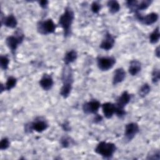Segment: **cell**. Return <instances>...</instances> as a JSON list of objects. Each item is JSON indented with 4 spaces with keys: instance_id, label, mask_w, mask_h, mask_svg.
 <instances>
[{
    "instance_id": "6da1fadb",
    "label": "cell",
    "mask_w": 160,
    "mask_h": 160,
    "mask_svg": "<svg viewBox=\"0 0 160 160\" xmlns=\"http://www.w3.org/2000/svg\"><path fill=\"white\" fill-rule=\"evenodd\" d=\"M62 86L60 89V95L63 98H67L71 94L74 81L72 71L69 65H65L61 74Z\"/></svg>"
},
{
    "instance_id": "7a4b0ae2",
    "label": "cell",
    "mask_w": 160,
    "mask_h": 160,
    "mask_svg": "<svg viewBox=\"0 0 160 160\" xmlns=\"http://www.w3.org/2000/svg\"><path fill=\"white\" fill-rule=\"evenodd\" d=\"M74 19V13L72 8L67 6L64 12L61 15L59 19L58 24L63 29L64 37L67 38L71 34L72 24Z\"/></svg>"
},
{
    "instance_id": "3957f363",
    "label": "cell",
    "mask_w": 160,
    "mask_h": 160,
    "mask_svg": "<svg viewBox=\"0 0 160 160\" xmlns=\"http://www.w3.org/2000/svg\"><path fill=\"white\" fill-rule=\"evenodd\" d=\"M116 149V144L112 142L101 141L95 148L94 151L102 158L109 159L112 157Z\"/></svg>"
},
{
    "instance_id": "277c9868",
    "label": "cell",
    "mask_w": 160,
    "mask_h": 160,
    "mask_svg": "<svg viewBox=\"0 0 160 160\" xmlns=\"http://www.w3.org/2000/svg\"><path fill=\"white\" fill-rule=\"evenodd\" d=\"M131 95L128 91H124L117 99L115 104V114L119 118H122L126 114L124 107L130 102Z\"/></svg>"
},
{
    "instance_id": "5b68a950",
    "label": "cell",
    "mask_w": 160,
    "mask_h": 160,
    "mask_svg": "<svg viewBox=\"0 0 160 160\" xmlns=\"http://www.w3.org/2000/svg\"><path fill=\"white\" fill-rule=\"evenodd\" d=\"M24 39V34L21 30L16 31L14 35L9 36L6 39V44L8 48L11 50V53L14 56L16 51L19 44H21Z\"/></svg>"
},
{
    "instance_id": "8992f818",
    "label": "cell",
    "mask_w": 160,
    "mask_h": 160,
    "mask_svg": "<svg viewBox=\"0 0 160 160\" xmlns=\"http://www.w3.org/2000/svg\"><path fill=\"white\" fill-rule=\"evenodd\" d=\"M56 26L52 19H47L44 21H40L37 24L38 32L42 35H47L54 32Z\"/></svg>"
},
{
    "instance_id": "52a82bcc",
    "label": "cell",
    "mask_w": 160,
    "mask_h": 160,
    "mask_svg": "<svg viewBox=\"0 0 160 160\" xmlns=\"http://www.w3.org/2000/svg\"><path fill=\"white\" fill-rule=\"evenodd\" d=\"M48 128V124L46 121L41 118H38L33 122L25 125V131L30 132L32 131H35L38 132H42L46 130Z\"/></svg>"
},
{
    "instance_id": "ba28073f",
    "label": "cell",
    "mask_w": 160,
    "mask_h": 160,
    "mask_svg": "<svg viewBox=\"0 0 160 160\" xmlns=\"http://www.w3.org/2000/svg\"><path fill=\"white\" fill-rule=\"evenodd\" d=\"M158 14L154 12L149 13L146 16L142 15L140 12L135 13V18L141 24L146 26H150L157 22L158 20Z\"/></svg>"
},
{
    "instance_id": "9c48e42d",
    "label": "cell",
    "mask_w": 160,
    "mask_h": 160,
    "mask_svg": "<svg viewBox=\"0 0 160 160\" xmlns=\"http://www.w3.org/2000/svg\"><path fill=\"white\" fill-rule=\"evenodd\" d=\"M116 59L114 57L103 56L97 59V66L102 71H107L111 69L116 64Z\"/></svg>"
},
{
    "instance_id": "30bf717a",
    "label": "cell",
    "mask_w": 160,
    "mask_h": 160,
    "mask_svg": "<svg viewBox=\"0 0 160 160\" xmlns=\"http://www.w3.org/2000/svg\"><path fill=\"white\" fill-rule=\"evenodd\" d=\"M139 127L136 122H129L125 126L124 139L127 141H131L139 132Z\"/></svg>"
},
{
    "instance_id": "8fae6325",
    "label": "cell",
    "mask_w": 160,
    "mask_h": 160,
    "mask_svg": "<svg viewBox=\"0 0 160 160\" xmlns=\"http://www.w3.org/2000/svg\"><path fill=\"white\" fill-rule=\"evenodd\" d=\"M101 107V103L99 101L93 99L85 102L82 105V111L85 114H96Z\"/></svg>"
},
{
    "instance_id": "7c38bea8",
    "label": "cell",
    "mask_w": 160,
    "mask_h": 160,
    "mask_svg": "<svg viewBox=\"0 0 160 160\" xmlns=\"http://www.w3.org/2000/svg\"><path fill=\"white\" fill-rule=\"evenodd\" d=\"M115 43L114 37L109 32H107L104 36V38L99 45V48L105 51H109L111 49Z\"/></svg>"
},
{
    "instance_id": "4fadbf2b",
    "label": "cell",
    "mask_w": 160,
    "mask_h": 160,
    "mask_svg": "<svg viewBox=\"0 0 160 160\" xmlns=\"http://www.w3.org/2000/svg\"><path fill=\"white\" fill-rule=\"evenodd\" d=\"M54 84V81L52 76L48 74H44L39 80V85L44 91L50 90Z\"/></svg>"
},
{
    "instance_id": "5bb4252c",
    "label": "cell",
    "mask_w": 160,
    "mask_h": 160,
    "mask_svg": "<svg viewBox=\"0 0 160 160\" xmlns=\"http://www.w3.org/2000/svg\"><path fill=\"white\" fill-rule=\"evenodd\" d=\"M102 110L104 117L107 119H110L115 114V104L107 102L102 105Z\"/></svg>"
},
{
    "instance_id": "9a60e30c",
    "label": "cell",
    "mask_w": 160,
    "mask_h": 160,
    "mask_svg": "<svg viewBox=\"0 0 160 160\" xmlns=\"http://www.w3.org/2000/svg\"><path fill=\"white\" fill-rule=\"evenodd\" d=\"M126 71L123 68H117L114 72L112 78V84L116 85L120 82H122L126 78Z\"/></svg>"
},
{
    "instance_id": "2e32d148",
    "label": "cell",
    "mask_w": 160,
    "mask_h": 160,
    "mask_svg": "<svg viewBox=\"0 0 160 160\" xmlns=\"http://www.w3.org/2000/svg\"><path fill=\"white\" fill-rule=\"evenodd\" d=\"M1 24H4L6 27L14 29L18 24V21L16 17L13 14H9L8 16L1 18Z\"/></svg>"
},
{
    "instance_id": "e0dca14e",
    "label": "cell",
    "mask_w": 160,
    "mask_h": 160,
    "mask_svg": "<svg viewBox=\"0 0 160 160\" xmlns=\"http://www.w3.org/2000/svg\"><path fill=\"white\" fill-rule=\"evenodd\" d=\"M141 70V64L138 60H132L129 63L128 72L131 76H136Z\"/></svg>"
},
{
    "instance_id": "ac0fdd59",
    "label": "cell",
    "mask_w": 160,
    "mask_h": 160,
    "mask_svg": "<svg viewBox=\"0 0 160 160\" xmlns=\"http://www.w3.org/2000/svg\"><path fill=\"white\" fill-rule=\"evenodd\" d=\"M78 58V53L75 50H71L68 51L63 58V61L65 65H69V64L74 62Z\"/></svg>"
},
{
    "instance_id": "d6986e66",
    "label": "cell",
    "mask_w": 160,
    "mask_h": 160,
    "mask_svg": "<svg viewBox=\"0 0 160 160\" xmlns=\"http://www.w3.org/2000/svg\"><path fill=\"white\" fill-rule=\"evenodd\" d=\"M107 6L109 9V11L111 14H116L120 10V4L117 1L111 0L107 2Z\"/></svg>"
},
{
    "instance_id": "ffe728a7",
    "label": "cell",
    "mask_w": 160,
    "mask_h": 160,
    "mask_svg": "<svg viewBox=\"0 0 160 160\" xmlns=\"http://www.w3.org/2000/svg\"><path fill=\"white\" fill-rule=\"evenodd\" d=\"M160 38V32H159V26H157L153 31L149 34V42L151 44H156Z\"/></svg>"
},
{
    "instance_id": "44dd1931",
    "label": "cell",
    "mask_w": 160,
    "mask_h": 160,
    "mask_svg": "<svg viewBox=\"0 0 160 160\" xmlns=\"http://www.w3.org/2000/svg\"><path fill=\"white\" fill-rule=\"evenodd\" d=\"M17 83V79L13 76H9L4 85V91H10L14 88Z\"/></svg>"
},
{
    "instance_id": "7402d4cb",
    "label": "cell",
    "mask_w": 160,
    "mask_h": 160,
    "mask_svg": "<svg viewBox=\"0 0 160 160\" xmlns=\"http://www.w3.org/2000/svg\"><path fill=\"white\" fill-rule=\"evenodd\" d=\"M150 91H151L150 86L148 83H144L140 88V89L138 91V94L140 97L144 98V97L146 96L149 93Z\"/></svg>"
},
{
    "instance_id": "603a6c76",
    "label": "cell",
    "mask_w": 160,
    "mask_h": 160,
    "mask_svg": "<svg viewBox=\"0 0 160 160\" xmlns=\"http://www.w3.org/2000/svg\"><path fill=\"white\" fill-rule=\"evenodd\" d=\"M138 2H139L136 0H129L126 1V6L131 11V12L136 13L138 12Z\"/></svg>"
},
{
    "instance_id": "cb8c5ba5",
    "label": "cell",
    "mask_w": 160,
    "mask_h": 160,
    "mask_svg": "<svg viewBox=\"0 0 160 160\" xmlns=\"http://www.w3.org/2000/svg\"><path fill=\"white\" fill-rule=\"evenodd\" d=\"M9 63V59L8 56L1 55L0 56V66L2 70L6 71L8 69Z\"/></svg>"
},
{
    "instance_id": "d4e9b609",
    "label": "cell",
    "mask_w": 160,
    "mask_h": 160,
    "mask_svg": "<svg viewBox=\"0 0 160 160\" xmlns=\"http://www.w3.org/2000/svg\"><path fill=\"white\" fill-rule=\"evenodd\" d=\"M152 1L150 0H144L138 2V12H139L141 11L146 9L151 4Z\"/></svg>"
},
{
    "instance_id": "484cf974",
    "label": "cell",
    "mask_w": 160,
    "mask_h": 160,
    "mask_svg": "<svg viewBox=\"0 0 160 160\" xmlns=\"http://www.w3.org/2000/svg\"><path fill=\"white\" fill-rule=\"evenodd\" d=\"M160 79V72L158 68H155L152 72V82L156 84Z\"/></svg>"
},
{
    "instance_id": "4316f807",
    "label": "cell",
    "mask_w": 160,
    "mask_h": 160,
    "mask_svg": "<svg viewBox=\"0 0 160 160\" xmlns=\"http://www.w3.org/2000/svg\"><path fill=\"white\" fill-rule=\"evenodd\" d=\"M147 159H156L159 160L160 159V152L159 150L154 151L151 152L146 158Z\"/></svg>"
},
{
    "instance_id": "83f0119b",
    "label": "cell",
    "mask_w": 160,
    "mask_h": 160,
    "mask_svg": "<svg viewBox=\"0 0 160 160\" xmlns=\"http://www.w3.org/2000/svg\"><path fill=\"white\" fill-rule=\"evenodd\" d=\"M60 143L62 148H66L70 146V144L71 143V140L68 137L63 136L61 138V139L60 140Z\"/></svg>"
},
{
    "instance_id": "f1b7e54d",
    "label": "cell",
    "mask_w": 160,
    "mask_h": 160,
    "mask_svg": "<svg viewBox=\"0 0 160 160\" xmlns=\"http://www.w3.org/2000/svg\"><path fill=\"white\" fill-rule=\"evenodd\" d=\"M10 145L9 139L7 138H3L0 142V149L3 151L7 149Z\"/></svg>"
},
{
    "instance_id": "f546056e",
    "label": "cell",
    "mask_w": 160,
    "mask_h": 160,
    "mask_svg": "<svg viewBox=\"0 0 160 160\" xmlns=\"http://www.w3.org/2000/svg\"><path fill=\"white\" fill-rule=\"evenodd\" d=\"M91 11L93 13L97 14L99 12V11L101 9V5L100 3H99L97 1H94L92 2V3L91 4Z\"/></svg>"
},
{
    "instance_id": "4dcf8cb0",
    "label": "cell",
    "mask_w": 160,
    "mask_h": 160,
    "mask_svg": "<svg viewBox=\"0 0 160 160\" xmlns=\"http://www.w3.org/2000/svg\"><path fill=\"white\" fill-rule=\"evenodd\" d=\"M48 3L49 2L46 0H42V1H39V6L42 8V9H46L48 5Z\"/></svg>"
},
{
    "instance_id": "1f68e13d",
    "label": "cell",
    "mask_w": 160,
    "mask_h": 160,
    "mask_svg": "<svg viewBox=\"0 0 160 160\" xmlns=\"http://www.w3.org/2000/svg\"><path fill=\"white\" fill-rule=\"evenodd\" d=\"M102 120V118L101 116H100L98 114H95V118L94 119V122L95 123H98V122H101Z\"/></svg>"
},
{
    "instance_id": "d6a6232c",
    "label": "cell",
    "mask_w": 160,
    "mask_h": 160,
    "mask_svg": "<svg viewBox=\"0 0 160 160\" xmlns=\"http://www.w3.org/2000/svg\"><path fill=\"white\" fill-rule=\"evenodd\" d=\"M154 53H155V55L157 58H159V46H158L156 49H155V51H154Z\"/></svg>"
},
{
    "instance_id": "836d02e7",
    "label": "cell",
    "mask_w": 160,
    "mask_h": 160,
    "mask_svg": "<svg viewBox=\"0 0 160 160\" xmlns=\"http://www.w3.org/2000/svg\"><path fill=\"white\" fill-rule=\"evenodd\" d=\"M62 127H63L64 131H68V129H69V126L68 124H67L66 123L62 125Z\"/></svg>"
}]
</instances>
